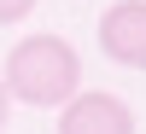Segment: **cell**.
I'll return each instance as SVG.
<instances>
[{
	"mask_svg": "<svg viewBox=\"0 0 146 134\" xmlns=\"http://www.w3.org/2000/svg\"><path fill=\"white\" fill-rule=\"evenodd\" d=\"M6 117H12V93H6V82H0V128H6Z\"/></svg>",
	"mask_w": 146,
	"mask_h": 134,
	"instance_id": "5",
	"label": "cell"
},
{
	"mask_svg": "<svg viewBox=\"0 0 146 134\" xmlns=\"http://www.w3.org/2000/svg\"><path fill=\"white\" fill-rule=\"evenodd\" d=\"M35 12V0H0V23H23Z\"/></svg>",
	"mask_w": 146,
	"mask_h": 134,
	"instance_id": "4",
	"label": "cell"
},
{
	"mask_svg": "<svg viewBox=\"0 0 146 134\" xmlns=\"http://www.w3.org/2000/svg\"><path fill=\"white\" fill-rule=\"evenodd\" d=\"M82 88V58L64 35H23L6 53V93L18 105H64Z\"/></svg>",
	"mask_w": 146,
	"mask_h": 134,
	"instance_id": "1",
	"label": "cell"
},
{
	"mask_svg": "<svg viewBox=\"0 0 146 134\" xmlns=\"http://www.w3.org/2000/svg\"><path fill=\"white\" fill-rule=\"evenodd\" d=\"M58 134H135V111L105 88H76L58 105Z\"/></svg>",
	"mask_w": 146,
	"mask_h": 134,
	"instance_id": "2",
	"label": "cell"
},
{
	"mask_svg": "<svg viewBox=\"0 0 146 134\" xmlns=\"http://www.w3.org/2000/svg\"><path fill=\"white\" fill-rule=\"evenodd\" d=\"M100 53L123 70H146V0H111L100 12Z\"/></svg>",
	"mask_w": 146,
	"mask_h": 134,
	"instance_id": "3",
	"label": "cell"
}]
</instances>
